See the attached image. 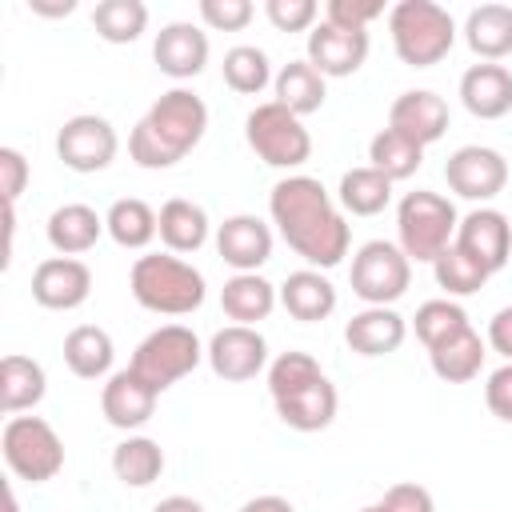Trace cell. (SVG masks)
<instances>
[{
    "mask_svg": "<svg viewBox=\"0 0 512 512\" xmlns=\"http://www.w3.org/2000/svg\"><path fill=\"white\" fill-rule=\"evenodd\" d=\"M484 400H488V412L496 420H508L512 424V364H500L488 384H484Z\"/></svg>",
    "mask_w": 512,
    "mask_h": 512,
    "instance_id": "obj_46",
    "label": "cell"
},
{
    "mask_svg": "<svg viewBox=\"0 0 512 512\" xmlns=\"http://www.w3.org/2000/svg\"><path fill=\"white\" fill-rule=\"evenodd\" d=\"M368 160H372L376 172H384V176L396 184V180H408V176L420 172L424 148H420L416 140L400 136L396 128H380V132L372 136V144H368Z\"/></svg>",
    "mask_w": 512,
    "mask_h": 512,
    "instance_id": "obj_35",
    "label": "cell"
},
{
    "mask_svg": "<svg viewBox=\"0 0 512 512\" xmlns=\"http://www.w3.org/2000/svg\"><path fill=\"white\" fill-rule=\"evenodd\" d=\"M240 512H296V508H292L284 496H252Z\"/></svg>",
    "mask_w": 512,
    "mask_h": 512,
    "instance_id": "obj_48",
    "label": "cell"
},
{
    "mask_svg": "<svg viewBox=\"0 0 512 512\" xmlns=\"http://www.w3.org/2000/svg\"><path fill=\"white\" fill-rule=\"evenodd\" d=\"M0 452L8 472L28 484H44L64 468V440L40 416H8L0 432Z\"/></svg>",
    "mask_w": 512,
    "mask_h": 512,
    "instance_id": "obj_6",
    "label": "cell"
},
{
    "mask_svg": "<svg viewBox=\"0 0 512 512\" xmlns=\"http://www.w3.org/2000/svg\"><path fill=\"white\" fill-rule=\"evenodd\" d=\"M388 128H396L400 136H408L420 148H428L448 132V104L432 88L400 92L392 100V108H388Z\"/></svg>",
    "mask_w": 512,
    "mask_h": 512,
    "instance_id": "obj_19",
    "label": "cell"
},
{
    "mask_svg": "<svg viewBox=\"0 0 512 512\" xmlns=\"http://www.w3.org/2000/svg\"><path fill=\"white\" fill-rule=\"evenodd\" d=\"M204 356H208V364L220 380L244 384V380L260 376L268 368V340L248 324H228L208 340Z\"/></svg>",
    "mask_w": 512,
    "mask_h": 512,
    "instance_id": "obj_12",
    "label": "cell"
},
{
    "mask_svg": "<svg viewBox=\"0 0 512 512\" xmlns=\"http://www.w3.org/2000/svg\"><path fill=\"white\" fill-rule=\"evenodd\" d=\"M256 16L252 0H200V20L212 32H240Z\"/></svg>",
    "mask_w": 512,
    "mask_h": 512,
    "instance_id": "obj_42",
    "label": "cell"
},
{
    "mask_svg": "<svg viewBox=\"0 0 512 512\" xmlns=\"http://www.w3.org/2000/svg\"><path fill=\"white\" fill-rule=\"evenodd\" d=\"M488 348L500 352V356L512 364V304L500 308V312L488 320Z\"/></svg>",
    "mask_w": 512,
    "mask_h": 512,
    "instance_id": "obj_47",
    "label": "cell"
},
{
    "mask_svg": "<svg viewBox=\"0 0 512 512\" xmlns=\"http://www.w3.org/2000/svg\"><path fill=\"white\" fill-rule=\"evenodd\" d=\"M200 360H204L200 336H196L192 328H184V324H164V328L148 332V336L136 344L128 368H132L136 376H144L156 392H164V388H172L176 380H184Z\"/></svg>",
    "mask_w": 512,
    "mask_h": 512,
    "instance_id": "obj_8",
    "label": "cell"
},
{
    "mask_svg": "<svg viewBox=\"0 0 512 512\" xmlns=\"http://www.w3.org/2000/svg\"><path fill=\"white\" fill-rule=\"evenodd\" d=\"M412 284V260L392 240H368L352 256V292L368 308H392Z\"/></svg>",
    "mask_w": 512,
    "mask_h": 512,
    "instance_id": "obj_9",
    "label": "cell"
},
{
    "mask_svg": "<svg viewBox=\"0 0 512 512\" xmlns=\"http://www.w3.org/2000/svg\"><path fill=\"white\" fill-rule=\"evenodd\" d=\"M128 288H132L136 304L148 308V312H156V316H188L208 296L204 272L192 268L188 260L172 256V252L136 256L132 276H128Z\"/></svg>",
    "mask_w": 512,
    "mask_h": 512,
    "instance_id": "obj_3",
    "label": "cell"
},
{
    "mask_svg": "<svg viewBox=\"0 0 512 512\" xmlns=\"http://www.w3.org/2000/svg\"><path fill=\"white\" fill-rule=\"evenodd\" d=\"M456 228H460V216L448 196L428 192V188L404 192L396 208V236L408 260L436 264V256L456 240Z\"/></svg>",
    "mask_w": 512,
    "mask_h": 512,
    "instance_id": "obj_5",
    "label": "cell"
},
{
    "mask_svg": "<svg viewBox=\"0 0 512 512\" xmlns=\"http://www.w3.org/2000/svg\"><path fill=\"white\" fill-rule=\"evenodd\" d=\"M412 328H416V340H420L424 348H436V344L460 336V332L472 328V324H468V312H464L456 300L444 296V300H424V304L416 308V316H412Z\"/></svg>",
    "mask_w": 512,
    "mask_h": 512,
    "instance_id": "obj_38",
    "label": "cell"
},
{
    "mask_svg": "<svg viewBox=\"0 0 512 512\" xmlns=\"http://www.w3.org/2000/svg\"><path fill=\"white\" fill-rule=\"evenodd\" d=\"M320 376L324 372H320L316 356H308V352H280L268 364V392H272V400H280V396H292V392L316 384Z\"/></svg>",
    "mask_w": 512,
    "mask_h": 512,
    "instance_id": "obj_40",
    "label": "cell"
},
{
    "mask_svg": "<svg viewBox=\"0 0 512 512\" xmlns=\"http://www.w3.org/2000/svg\"><path fill=\"white\" fill-rule=\"evenodd\" d=\"M104 228H108V236H112L120 248L140 252V248H148V244L160 236V212H156L148 200H140V196H124V200H116V204L108 208Z\"/></svg>",
    "mask_w": 512,
    "mask_h": 512,
    "instance_id": "obj_32",
    "label": "cell"
},
{
    "mask_svg": "<svg viewBox=\"0 0 512 512\" xmlns=\"http://www.w3.org/2000/svg\"><path fill=\"white\" fill-rule=\"evenodd\" d=\"M464 40L468 48L484 60L496 64L512 52V8L508 4H480L464 20Z\"/></svg>",
    "mask_w": 512,
    "mask_h": 512,
    "instance_id": "obj_28",
    "label": "cell"
},
{
    "mask_svg": "<svg viewBox=\"0 0 512 512\" xmlns=\"http://www.w3.org/2000/svg\"><path fill=\"white\" fill-rule=\"evenodd\" d=\"M392 48L408 68L440 64L456 44V20L436 0H400L388 12Z\"/></svg>",
    "mask_w": 512,
    "mask_h": 512,
    "instance_id": "obj_4",
    "label": "cell"
},
{
    "mask_svg": "<svg viewBox=\"0 0 512 512\" xmlns=\"http://www.w3.org/2000/svg\"><path fill=\"white\" fill-rule=\"evenodd\" d=\"M104 216L88 204H60L48 216V244L56 248V256H80L88 248H96V240L104 236Z\"/></svg>",
    "mask_w": 512,
    "mask_h": 512,
    "instance_id": "obj_25",
    "label": "cell"
},
{
    "mask_svg": "<svg viewBox=\"0 0 512 512\" xmlns=\"http://www.w3.org/2000/svg\"><path fill=\"white\" fill-rule=\"evenodd\" d=\"M152 512H204V504L192 500V496H164Z\"/></svg>",
    "mask_w": 512,
    "mask_h": 512,
    "instance_id": "obj_49",
    "label": "cell"
},
{
    "mask_svg": "<svg viewBox=\"0 0 512 512\" xmlns=\"http://www.w3.org/2000/svg\"><path fill=\"white\" fill-rule=\"evenodd\" d=\"M484 356H488V348H484V340H480L476 328H464L460 336H452V340L428 348L432 372H436L444 384H468V380H476L480 368H484Z\"/></svg>",
    "mask_w": 512,
    "mask_h": 512,
    "instance_id": "obj_31",
    "label": "cell"
},
{
    "mask_svg": "<svg viewBox=\"0 0 512 512\" xmlns=\"http://www.w3.org/2000/svg\"><path fill=\"white\" fill-rule=\"evenodd\" d=\"M208 212L196 204V200H184V196H172L160 204V240L172 256H188V252H200L204 240H208Z\"/></svg>",
    "mask_w": 512,
    "mask_h": 512,
    "instance_id": "obj_27",
    "label": "cell"
},
{
    "mask_svg": "<svg viewBox=\"0 0 512 512\" xmlns=\"http://www.w3.org/2000/svg\"><path fill=\"white\" fill-rule=\"evenodd\" d=\"M208 132V104L192 88H168L132 128L128 156L140 168H172L180 164Z\"/></svg>",
    "mask_w": 512,
    "mask_h": 512,
    "instance_id": "obj_2",
    "label": "cell"
},
{
    "mask_svg": "<svg viewBox=\"0 0 512 512\" xmlns=\"http://www.w3.org/2000/svg\"><path fill=\"white\" fill-rule=\"evenodd\" d=\"M360 512H380V504H368V508H360Z\"/></svg>",
    "mask_w": 512,
    "mask_h": 512,
    "instance_id": "obj_52",
    "label": "cell"
},
{
    "mask_svg": "<svg viewBox=\"0 0 512 512\" xmlns=\"http://www.w3.org/2000/svg\"><path fill=\"white\" fill-rule=\"evenodd\" d=\"M244 140L248 148L268 164V168H300L312 156V136L300 116H292L284 104L264 100L248 112L244 120Z\"/></svg>",
    "mask_w": 512,
    "mask_h": 512,
    "instance_id": "obj_7",
    "label": "cell"
},
{
    "mask_svg": "<svg viewBox=\"0 0 512 512\" xmlns=\"http://www.w3.org/2000/svg\"><path fill=\"white\" fill-rule=\"evenodd\" d=\"M156 400H160V392H156L144 376H136L132 368L112 372V376L104 380V388H100V412H104V420H108L112 428H120V432L144 428V424L152 420V412H156Z\"/></svg>",
    "mask_w": 512,
    "mask_h": 512,
    "instance_id": "obj_15",
    "label": "cell"
},
{
    "mask_svg": "<svg viewBox=\"0 0 512 512\" xmlns=\"http://www.w3.org/2000/svg\"><path fill=\"white\" fill-rule=\"evenodd\" d=\"M28 8H32L36 16H68V12H76V0H64V4H44V0H28Z\"/></svg>",
    "mask_w": 512,
    "mask_h": 512,
    "instance_id": "obj_50",
    "label": "cell"
},
{
    "mask_svg": "<svg viewBox=\"0 0 512 512\" xmlns=\"http://www.w3.org/2000/svg\"><path fill=\"white\" fill-rule=\"evenodd\" d=\"M112 472L124 488H148L164 472V448L152 436H128L112 448Z\"/></svg>",
    "mask_w": 512,
    "mask_h": 512,
    "instance_id": "obj_34",
    "label": "cell"
},
{
    "mask_svg": "<svg viewBox=\"0 0 512 512\" xmlns=\"http://www.w3.org/2000/svg\"><path fill=\"white\" fill-rule=\"evenodd\" d=\"M380 512H436V504H432V492L424 484L400 480L380 496Z\"/></svg>",
    "mask_w": 512,
    "mask_h": 512,
    "instance_id": "obj_44",
    "label": "cell"
},
{
    "mask_svg": "<svg viewBox=\"0 0 512 512\" xmlns=\"http://www.w3.org/2000/svg\"><path fill=\"white\" fill-rule=\"evenodd\" d=\"M336 204L352 216H376L392 204V180L384 172H376L372 164L364 168H348L340 176V188H336Z\"/></svg>",
    "mask_w": 512,
    "mask_h": 512,
    "instance_id": "obj_33",
    "label": "cell"
},
{
    "mask_svg": "<svg viewBox=\"0 0 512 512\" xmlns=\"http://www.w3.org/2000/svg\"><path fill=\"white\" fill-rule=\"evenodd\" d=\"M116 148H120L116 128L104 116H96V112L68 116L60 124V132H56V156L72 172H100V168H108L116 160Z\"/></svg>",
    "mask_w": 512,
    "mask_h": 512,
    "instance_id": "obj_10",
    "label": "cell"
},
{
    "mask_svg": "<svg viewBox=\"0 0 512 512\" xmlns=\"http://www.w3.org/2000/svg\"><path fill=\"white\" fill-rule=\"evenodd\" d=\"M368 32H348L328 20H320L308 32V64L328 80V76H352L368 60Z\"/></svg>",
    "mask_w": 512,
    "mask_h": 512,
    "instance_id": "obj_17",
    "label": "cell"
},
{
    "mask_svg": "<svg viewBox=\"0 0 512 512\" xmlns=\"http://www.w3.org/2000/svg\"><path fill=\"white\" fill-rule=\"evenodd\" d=\"M464 256H472L488 276L500 272L512 256V224L504 212L496 208H472L460 228H456V240H452Z\"/></svg>",
    "mask_w": 512,
    "mask_h": 512,
    "instance_id": "obj_13",
    "label": "cell"
},
{
    "mask_svg": "<svg viewBox=\"0 0 512 512\" xmlns=\"http://www.w3.org/2000/svg\"><path fill=\"white\" fill-rule=\"evenodd\" d=\"M152 60L164 76L172 80H192L204 72L208 64V32L188 24V20H172L156 32V44H152Z\"/></svg>",
    "mask_w": 512,
    "mask_h": 512,
    "instance_id": "obj_16",
    "label": "cell"
},
{
    "mask_svg": "<svg viewBox=\"0 0 512 512\" xmlns=\"http://www.w3.org/2000/svg\"><path fill=\"white\" fill-rule=\"evenodd\" d=\"M272 64H268V52L256 48V44H236L224 52V84L240 96H260L268 84H272Z\"/></svg>",
    "mask_w": 512,
    "mask_h": 512,
    "instance_id": "obj_37",
    "label": "cell"
},
{
    "mask_svg": "<svg viewBox=\"0 0 512 512\" xmlns=\"http://www.w3.org/2000/svg\"><path fill=\"white\" fill-rule=\"evenodd\" d=\"M280 304L292 320L300 324H316L328 320L336 312V284L320 272V268H300L288 272V280L280 284Z\"/></svg>",
    "mask_w": 512,
    "mask_h": 512,
    "instance_id": "obj_21",
    "label": "cell"
},
{
    "mask_svg": "<svg viewBox=\"0 0 512 512\" xmlns=\"http://www.w3.org/2000/svg\"><path fill=\"white\" fill-rule=\"evenodd\" d=\"M268 212L288 248L304 256L308 268H336L348 256L352 228L316 176L296 172L276 180L268 192Z\"/></svg>",
    "mask_w": 512,
    "mask_h": 512,
    "instance_id": "obj_1",
    "label": "cell"
},
{
    "mask_svg": "<svg viewBox=\"0 0 512 512\" xmlns=\"http://www.w3.org/2000/svg\"><path fill=\"white\" fill-rule=\"evenodd\" d=\"M272 404H276V416H280L288 428H296V432H320V428H328V424L336 420L340 396H336L332 380L320 376L316 384H308V388H300V392H292V396H280V400H272Z\"/></svg>",
    "mask_w": 512,
    "mask_h": 512,
    "instance_id": "obj_24",
    "label": "cell"
},
{
    "mask_svg": "<svg viewBox=\"0 0 512 512\" xmlns=\"http://www.w3.org/2000/svg\"><path fill=\"white\" fill-rule=\"evenodd\" d=\"M264 16L276 32H312L316 28V0H264Z\"/></svg>",
    "mask_w": 512,
    "mask_h": 512,
    "instance_id": "obj_41",
    "label": "cell"
},
{
    "mask_svg": "<svg viewBox=\"0 0 512 512\" xmlns=\"http://www.w3.org/2000/svg\"><path fill=\"white\" fill-rule=\"evenodd\" d=\"M276 304H280V288L268 284L260 272H236V276H228L224 288H220V308H224V316H228L232 324L256 328L260 320L272 316Z\"/></svg>",
    "mask_w": 512,
    "mask_h": 512,
    "instance_id": "obj_22",
    "label": "cell"
},
{
    "mask_svg": "<svg viewBox=\"0 0 512 512\" xmlns=\"http://www.w3.org/2000/svg\"><path fill=\"white\" fill-rule=\"evenodd\" d=\"M460 104L476 120H500L512 112V72L504 64H472L460 76Z\"/></svg>",
    "mask_w": 512,
    "mask_h": 512,
    "instance_id": "obj_20",
    "label": "cell"
},
{
    "mask_svg": "<svg viewBox=\"0 0 512 512\" xmlns=\"http://www.w3.org/2000/svg\"><path fill=\"white\" fill-rule=\"evenodd\" d=\"M92 28L108 44H132L148 28V4L144 0H100L92 8Z\"/></svg>",
    "mask_w": 512,
    "mask_h": 512,
    "instance_id": "obj_36",
    "label": "cell"
},
{
    "mask_svg": "<svg viewBox=\"0 0 512 512\" xmlns=\"http://www.w3.org/2000/svg\"><path fill=\"white\" fill-rule=\"evenodd\" d=\"M4 512H20V504H16V496H12V492L4 496Z\"/></svg>",
    "mask_w": 512,
    "mask_h": 512,
    "instance_id": "obj_51",
    "label": "cell"
},
{
    "mask_svg": "<svg viewBox=\"0 0 512 512\" xmlns=\"http://www.w3.org/2000/svg\"><path fill=\"white\" fill-rule=\"evenodd\" d=\"M112 360H116V348H112V336L100 324H76L64 336V364L80 380H104V376H112Z\"/></svg>",
    "mask_w": 512,
    "mask_h": 512,
    "instance_id": "obj_29",
    "label": "cell"
},
{
    "mask_svg": "<svg viewBox=\"0 0 512 512\" xmlns=\"http://www.w3.org/2000/svg\"><path fill=\"white\" fill-rule=\"evenodd\" d=\"M92 296V272L76 256H48L32 272V300L52 312H72Z\"/></svg>",
    "mask_w": 512,
    "mask_h": 512,
    "instance_id": "obj_14",
    "label": "cell"
},
{
    "mask_svg": "<svg viewBox=\"0 0 512 512\" xmlns=\"http://www.w3.org/2000/svg\"><path fill=\"white\" fill-rule=\"evenodd\" d=\"M48 392V376L32 356L8 352L0 360V408L4 416H20L28 408H36Z\"/></svg>",
    "mask_w": 512,
    "mask_h": 512,
    "instance_id": "obj_26",
    "label": "cell"
},
{
    "mask_svg": "<svg viewBox=\"0 0 512 512\" xmlns=\"http://www.w3.org/2000/svg\"><path fill=\"white\" fill-rule=\"evenodd\" d=\"M432 272H436V284L448 292V300H452V296H472V292H480V288L488 284V272H484L472 256H464L456 244H448V248L436 256Z\"/></svg>",
    "mask_w": 512,
    "mask_h": 512,
    "instance_id": "obj_39",
    "label": "cell"
},
{
    "mask_svg": "<svg viewBox=\"0 0 512 512\" xmlns=\"http://www.w3.org/2000/svg\"><path fill=\"white\" fill-rule=\"evenodd\" d=\"M272 88H276V104H284L292 116H312V112H320L324 108V96H328V84H324V76L308 64V60H288L280 72H276V80H272Z\"/></svg>",
    "mask_w": 512,
    "mask_h": 512,
    "instance_id": "obj_30",
    "label": "cell"
},
{
    "mask_svg": "<svg viewBox=\"0 0 512 512\" xmlns=\"http://www.w3.org/2000/svg\"><path fill=\"white\" fill-rule=\"evenodd\" d=\"M24 184H28V160H24V152L4 144L0 148V192H4V204H16Z\"/></svg>",
    "mask_w": 512,
    "mask_h": 512,
    "instance_id": "obj_45",
    "label": "cell"
},
{
    "mask_svg": "<svg viewBox=\"0 0 512 512\" xmlns=\"http://www.w3.org/2000/svg\"><path fill=\"white\" fill-rule=\"evenodd\" d=\"M216 252L232 272H256L272 260V228L260 216H228L216 228Z\"/></svg>",
    "mask_w": 512,
    "mask_h": 512,
    "instance_id": "obj_18",
    "label": "cell"
},
{
    "mask_svg": "<svg viewBox=\"0 0 512 512\" xmlns=\"http://www.w3.org/2000/svg\"><path fill=\"white\" fill-rule=\"evenodd\" d=\"M376 16H384L380 0H328L324 4V20L336 28H348V32H368V24Z\"/></svg>",
    "mask_w": 512,
    "mask_h": 512,
    "instance_id": "obj_43",
    "label": "cell"
},
{
    "mask_svg": "<svg viewBox=\"0 0 512 512\" xmlns=\"http://www.w3.org/2000/svg\"><path fill=\"white\" fill-rule=\"evenodd\" d=\"M404 336H408V320L396 308H360L344 324V340L360 356H388L404 344Z\"/></svg>",
    "mask_w": 512,
    "mask_h": 512,
    "instance_id": "obj_23",
    "label": "cell"
},
{
    "mask_svg": "<svg viewBox=\"0 0 512 512\" xmlns=\"http://www.w3.org/2000/svg\"><path fill=\"white\" fill-rule=\"evenodd\" d=\"M444 180L456 196L464 200H492L504 192L508 184V160L496 152V148H484V144H464L448 156L444 164Z\"/></svg>",
    "mask_w": 512,
    "mask_h": 512,
    "instance_id": "obj_11",
    "label": "cell"
}]
</instances>
